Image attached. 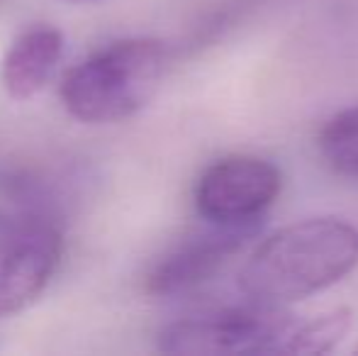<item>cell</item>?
<instances>
[{
    "label": "cell",
    "instance_id": "obj_1",
    "mask_svg": "<svg viewBox=\"0 0 358 356\" xmlns=\"http://www.w3.org/2000/svg\"><path fill=\"white\" fill-rule=\"evenodd\" d=\"M358 266V227L320 215L261 239L239 271V290L259 305L285 308L336 285Z\"/></svg>",
    "mask_w": 358,
    "mask_h": 356
},
{
    "label": "cell",
    "instance_id": "obj_7",
    "mask_svg": "<svg viewBox=\"0 0 358 356\" xmlns=\"http://www.w3.org/2000/svg\"><path fill=\"white\" fill-rule=\"evenodd\" d=\"M64 54L62 29L37 24L24 29L8 47L0 66V83L13 100L34 98L57 71Z\"/></svg>",
    "mask_w": 358,
    "mask_h": 356
},
{
    "label": "cell",
    "instance_id": "obj_8",
    "mask_svg": "<svg viewBox=\"0 0 358 356\" xmlns=\"http://www.w3.org/2000/svg\"><path fill=\"white\" fill-rule=\"evenodd\" d=\"M351 332V310L334 308L312 320H295L280 354H329L339 347V342Z\"/></svg>",
    "mask_w": 358,
    "mask_h": 356
},
{
    "label": "cell",
    "instance_id": "obj_11",
    "mask_svg": "<svg viewBox=\"0 0 358 356\" xmlns=\"http://www.w3.org/2000/svg\"><path fill=\"white\" fill-rule=\"evenodd\" d=\"M356 352H358V347H356Z\"/></svg>",
    "mask_w": 358,
    "mask_h": 356
},
{
    "label": "cell",
    "instance_id": "obj_3",
    "mask_svg": "<svg viewBox=\"0 0 358 356\" xmlns=\"http://www.w3.org/2000/svg\"><path fill=\"white\" fill-rule=\"evenodd\" d=\"M295 318L285 308L251 303L169 322L159 332V352L180 356L280 354Z\"/></svg>",
    "mask_w": 358,
    "mask_h": 356
},
{
    "label": "cell",
    "instance_id": "obj_4",
    "mask_svg": "<svg viewBox=\"0 0 358 356\" xmlns=\"http://www.w3.org/2000/svg\"><path fill=\"white\" fill-rule=\"evenodd\" d=\"M283 190V173L254 154L217 159L195 183V210L210 225H246L264 220Z\"/></svg>",
    "mask_w": 358,
    "mask_h": 356
},
{
    "label": "cell",
    "instance_id": "obj_6",
    "mask_svg": "<svg viewBox=\"0 0 358 356\" xmlns=\"http://www.w3.org/2000/svg\"><path fill=\"white\" fill-rule=\"evenodd\" d=\"M62 257V234L44 220H24L15 247L0 259V318L32 305L52 280Z\"/></svg>",
    "mask_w": 358,
    "mask_h": 356
},
{
    "label": "cell",
    "instance_id": "obj_9",
    "mask_svg": "<svg viewBox=\"0 0 358 356\" xmlns=\"http://www.w3.org/2000/svg\"><path fill=\"white\" fill-rule=\"evenodd\" d=\"M317 147L336 173L358 178V105L327 120L320 129Z\"/></svg>",
    "mask_w": 358,
    "mask_h": 356
},
{
    "label": "cell",
    "instance_id": "obj_5",
    "mask_svg": "<svg viewBox=\"0 0 358 356\" xmlns=\"http://www.w3.org/2000/svg\"><path fill=\"white\" fill-rule=\"evenodd\" d=\"M259 222L210 225L208 232L180 242L146 276V293L156 298H173L200 288L215 278L234 254H239L259 234Z\"/></svg>",
    "mask_w": 358,
    "mask_h": 356
},
{
    "label": "cell",
    "instance_id": "obj_10",
    "mask_svg": "<svg viewBox=\"0 0 358 356\" xmlns=\"http://www.w3.org/2000/svg\"><path fill=\"white\" fill-rule=\"evenodd\" d=\"M24 229V222H17V220L8 218L5 213H0V259L15 247V242L20 239Z\"/></svg>",
    "mask_w": 358,
    "mask_h": 356
},
{
    "label": "cell",
    "instance_id": "obj_2",
    "mask_svg": "<svg viewBox=\"0 0 358 356\" xmlns=\"http://www.w3.org/2000/svg\"><path fill=\"white\" fill-rule=\"evenodd\" d=\"M169 64V44L161 39H117L69 69L59 90L62 103L80 122H122L154 100Z\"/></svg>",
    "mask_w": 358,
    "mask_h": 356
}]
</instances>
